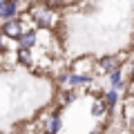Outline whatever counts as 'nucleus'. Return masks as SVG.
<instances>
[{
  "label": "nucleus",
  "instance_id": "f257e3e1",
  "mask_svg": "<svg viewBox=\"0 0 134 134\" xmlns=\"http://www.w3.org/2000/svg\"><path fill=\"white\" fill-rule=\"evenodd\" d=\"M27 14L31 16V20L36 23V27L47 29V31L56 29L58 23H60V14H58V9L52 7V5H47V2H36V5H31Z\"/></svg>",
  "mask_w": 134,
  "mask_h": 134
},
{
  "label": "nucleus",
  "instance_id": "f03ea898",
  "mask_svg": "<svg viewBox=\"0 0 134 134\" xmlns=\"http://www.w3.org/2000/svg\"><path fill=\"white\" fill-rule=\"evenodd\" d=\"M0 31L5 34L7 38H11V40H18V38H20V34L25 31V29H23V20H20L18 16H16V18L5 20V23H2V29H0Z\"/></svg>",
  "mask_w": 134,
  "mask_h": 134
},
{
  "label": "nucleus",
  "instance_id": "7ed1b4c3",
  "mask_svg": "<svg viewBox=\"0 0 134 134\" xmlns=\"http://www.w3.org/2000/svg\"><path fill=\"white\" fill-rule=\"evenodd\" d=\"M63 83H65L69 90H74V87H85L92 83V76L90 74H78V72H69L63 76Z\"/></svg>",
  "mask_w": 134,
  "mask_h": 134
},
{
  "label": "nucleus",
  "instance_id": "20e7f679",
  "mask_svg": "<svg viewBox=\"0 0 134 134\" xmlns=\"http://www.w3.org/2000/svg\"><path fill=\"white\" fill-rule=\"evenodd\" d=\"M16 43H18L20 49H34L36 45H38V34H36V29H27V31H23Z\"/></svg>",
  "mask_w": 134,
  "mask_h": 134
},
{
  "label": "nucleus",
  "instance_id": "39448f33",
  "mask_svg": "<svg viewBox=\"0 0 134 134\" xmlns=\"http://www.w3.org/2000/svg\"><path fill=\"white\" fill-rule=\"evenodd\" d=\"M119 67H121V60L116 56H105V58H100V60L96 63V69L103 72L105 76H107V74H112L114 69H119Z\"/></svg>",
  "mask_w": 134,
  "mask_h": 134
},
{
  "label": "nucleus",
  "instance_id": "423d86ee",
  "mask_svg": "<svg viewBox=\"0 0 134 134\" xmlns=\"http://www.w3.org/2000/svg\"><path fill=\"white\" fill-rule=\"evenodd\" d=\"M107 78H110V85L114 87V90L119 92H125V87H127V83H125V76H123V69H114L112 74H107Z\"/></svg>",
  "mask_w": 134,
  "mask_h": 134
},
{
  "label": "nucleus",
  "instance_id": "0eeeda50",
  "mask_svg": "<svg viewBox=\"0 0 134 134\" xmlns=\"http://www.w3.org/2000/svg\"><path fill=\"white\" fill-rule=\"evenodd\" d=\"M63 127V121H60V114H52L49 121L45 123V134H58Z\"/></svg>",
  "mask_w": 134,
  "mask_h": 134
},
{
  "label": "nucleus",
  "instance_id": "6e6552de",
  "mask_svg": "<svg viewBox=\"0 0 134 134\" xmlns=\"http://www.w3.org/2000/svg\"><path fill=\"white\" fill-rule=\"evenodd\" d=\"M107 103H105V98H96L94 103H92V114L96 116V119H100L103 114H107Z\"/></svg>",
  "mask_w": 134,
  "mask_h": 134
},
{
  "label": "nucleus",
  "instance_id": "1a4fd4ad",
  "mask_svg": "<svg viewBox=\"0 0 134 134\" xmlns=\"http://www.w3.org/2000/svg\"><path fill=\"white\" fill-rule=\"evenodd\" d=\"M119 94H121V92H119V90H114V87L105 92V96H103V98H105V103H107V107H110V110L116 105V103H119Z\"/></svg>",
  "mask_w": 134,
  "mask_h": 134
},
{
  "label": "nucleus",
  "instance_id": "9d476101",
  "mask_svg": "<svg viewBox=\"0 0 134 134\" xmlns=\"http://www.w3.org/2000/svg\"><path fill=\"white\" fill-rule=\"evenodd\" d=\"M18 63H23V65H31V49H20L18 47Z\"/></svg>",
  "mask_w": 134,
  "mask_h": 134
},
{
  "label": "nucleus",
  "instance_id": "9b49d317",
  "mask_svg": "<svg viewBox=\"0 0 134 134\" xmlns=\"http://www.w3.org/2000/svg\"><path fill=\"white\" fill-rule=\"evenodd\" d=\"M74 100H76V92H65V94H63V105H67V103H74Z\"/></svg>",
  "mask_w": 134,
  "mask_h": 134
},
{
  "label": "nucleus",
  "instance_id": "f8f14e48",
  "mask_svg": "<svg viewBox=\"0 0 134 134\" xmlns=\"http://www.w3.org/2000/svg\"><path fill=\"white\" fill-rule=\"evenodd\" d=\"M7 2H9V0H0V20L5 18V11H7Z\"/></svg>",
  "mask_w": 134,
  "mask_h": 134
},
{
  "label": "nucleus",
  "instance_id": "ddd939ff",
  "mask_svg": "<svg viewBox=\"0 0 134 134\" xmlns=\"http://www.w3.org/2000/svg\"><path fill=\"white\" fill-rule=\"evenodd\" d=\"M5 47H7V36L0 31V52H5Z\"/></svg>",
  "mask_w": 134,
  "mask_h": 134
},
{
  "label": "nucleus",
  "instance_id": "4468645a",
  "mask_svg": "<svg viewBox=\"0 0 134 134\" xmlns=\"http://www.w3.org/2000/svg\"><path fill=\"white\" fill-rule=\"evenodd\" d=\"M92 134H100V127H96V130H94V132H92Z\"/></svg>",
  "mask_w": 134,
  "mask_h": 134
},
{
  "label": "nucleus",
  "instance_id": "2eb2a0df",
  "mask_svg": "<svg viewBox=\"0 0 134 134\" xmlns=\"http://www.w3.org/2000/svg\"><path fill=\"white\" fill-rule=\"evenodd\" d=\"M130 74H132V78H134V63H132V69H130Z\"/></svg>",
  "mask_w": 134,
  "mask_h": 134
}]
</instances>
